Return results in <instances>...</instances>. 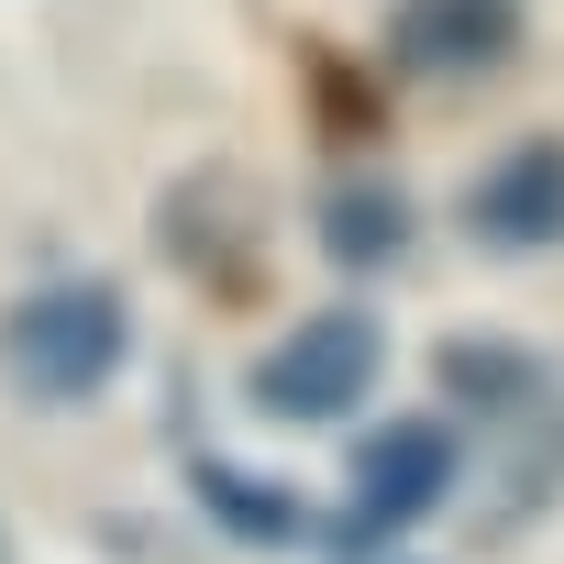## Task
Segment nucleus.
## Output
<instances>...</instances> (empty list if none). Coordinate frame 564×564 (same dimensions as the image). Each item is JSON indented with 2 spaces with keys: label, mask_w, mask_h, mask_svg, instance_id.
Instances as JSON below:
<instances>
[{
  "label": "nucleus",
  "mask_w": 564,
  "mask_h": 564,
  "mask_svg": "<svg viewBox=\"0 0 564 564\" xmlns=\"http://www.w3.org/2000/svg\"><path fill=\"white\" fill-rule=\"evenodd\" d=\"M133 366V311L111 276H45L0 311V377H12L34 410H78Z\"/></svg>",
  "instance_id": "obj_1"
},
{
  "label": "nucleus",
  "mask_w": 564,
  "mask_h": 564,
  "mask_svg": "<svg viewBox=\"0 0 564 564\" xmlns=\"http://www.w3.org/2000/svg\"><path fill=\"white\" fill-rule=\"evenodd\" d=\"M377 377H388V333H377V311L333 300V311H300L289 333L243 366V399H254V421L322 432V421H355V410L377 399Z\"/></svg>",
  "instance_id": "obj_2"
},
{
  "label": "nucleus",
  "mask_w": 564,
  "mask_h": 564,
  "mask_svg": "<svg viewBox=\"0 0 564 564\" xmlns=\"http://www.w3.org/2000/svg\"><path fill=\"white\" fill-rule=\"evenodd\" d=\"M355 498H344V553H377V542H399V531H421L454 487H465V454H454V421H432V410H410V421H388V432H366L355 443V476H344Z\"/></svg>",
  "instance_id": "obj_3"
},
{
  "label": "nucleus",
  "mask_w": 564,
  "mask_h": 564,
  "mask_svg": "<svg viewBox=\"0 0 564 564\" xmlns=\"http://www.w3.org/2000/svg\"><path fill=\"white\" fill-rule=\"evenodd\" d=\"M155 243L177 276H199L210 300H243L254 265H265V199L243 166H188L166 199H155Z\"/></svg>",
  "instance_id": "obj_4"
},
{
  "label": "nucleus",
  "mask_w": 564,
  "mask_h": 564,
  "mask_svg": "<svg viewBox=\"0 0 564 564\" xmlns=\"http://www.w3.org/2000/svg\"><path fill=\"white\" fill-rule=\"evenodd\" d=\"M465 232L487 254H553L564 243V133L509 144L476 188H465Z\"/></svg>",
  "instance_id": "obj_5"
},
{
  "label": "nucleus",
  "mask_w": 564,
  "mask_h": 564,
  "mask_svg": "<svg viewBox=\"0 0 564 564\" xmlns=\"http://www.w3.org/2000/svg\"><path fill=\"white\" fill-rule=\"evenodd\" d=\"M520 45V0H399L388 23V67L410 78H487Z\"/></svg>",
  "instance_id": "obj_6"
},
{
  "label": "nucleus",
  "mask_w": 564,
  "mask_h": 564,
  "mask_svg": "<svg viewBox=\"0 0 564 564\" xmlns=\"http://www.w3.org/2000/svg\"><path fill=\"white\" fill-rule=\"evenodd\" d=\"M188 498H199V520H210L221 542H243V553H300V542L322 531L300 487H276V476H254V465H221V454L188 465Z\"/></svg>",
  "instance_id": "obj_7"
},
{
  "label": "nucleus",
  "mask_w": 564,
  "mask_h": 564,
  "mask_svg": "<svg viewBox=\"0 0 564 564\" xmlns=\"http://www.w3.org/2000/svg\"><path fill=\"white\" fill-rule=\"evenodd\" d=\"M432 377H443V399H454L465 421H531L542 399H564L553 366H542L531 344H498V333H454V344L432 355Z\"/></svg>",
  "instance_id": "obj_8"
},
{
  "label": "nucleus",
  "mask_w": 564,
  "mask_h": 564,
  "mask_svg": "<svg viewBox=\"0 0 564 564\" xmlns=\"http://www.w3.org/2000/svg\"><path fill=\"white\" fill-rule=\"evenodd\" d=\"M311 243H322L344 276H377V265H399V254H410V188H399V177H344V188H322V221H311Z\"/></svg>",
  "instance_id": "obj_9"
},
{
  "label": "nucleus",
  "mask_w": 564,
  "mask_h": 564,
  "mask_svg": "<svg viewBox=\"0 0 564 564\" xmlns=\"http://www.w3.org/2000/svg\"><path fill=\"white\" fill-rule=\"evenodd\" d=\"M498 487H509V498L487 509V531H520L531 509H553V498H564V410H553V399L531 410V443L509 454V476H498Z\"/></svg>",
  "instance_id": "obj_10"
},
{
  "label": "nucleus",
  "mask_w": 564,
  "mask_h": 564,
  "mask_svg": "<svg viewBox=\"0 0 564 564\" xmlns=\"http://www.w3.org/2000/svg\"><path fill=\"white\" fill-rule=\"evenodd\" d=\"M0 564H12V531H0Z\"/></svg>",
  "instance_id": "obj_11"
},
{
  "label": "nucleus",
  "mask_w": 564,
  "mask_h": 564,
  "mask_svg": "<svg viewBox=\"0 0 564 564\" xmlns=\"http://www.w3.org/2000/svg\"><path fill=\"white\" fill-rule=\"evenodd\" d=\"M355 564H377V553H355ZM388 564H399V553H388Z\"/></svg>",
  "instance_id": "obj_12"
}]
</instances>
